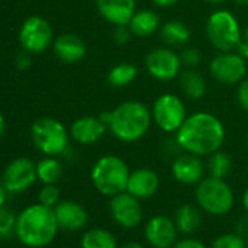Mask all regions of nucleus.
Returning a JSON list of instances; mask_svg holds the SVG:
<instances>
[{
    "instance_id": "nucleus-1",
    "label": "nucleus",
    "mask_w": 248,
    "mask_h": 248,
    "mask_svg": "<svg viewBox=\"0 0 248 248\" xmlns=\"http://www.w3.org/2000/svg\"><path fill=\"white\" fill-rule=\"evenodd\" d=\"M183 152L197 156H209L219 151L225 142V126L219 117L207 111L190 114L174 135Z\"/></svg>"
},
{
    "instance_id": "nucleus-2",
    "label": "nucleus",
    "mask_w": 248,
    "mask_h": 248,
    "mask_svg": "<svg viewBox=\"0 0 248 248\" xmlns=\"http://www.w3.org/2000/svg\"><path fill=\"white\" fill-rule=\"evenodd\" d=\"M108 132L123 143H135L143 139L154 123L151 108L140 101H124L114 109L99 115Z\"/></svg>"
},
{
    "instance_id": "nucleus-3",
    "label": "nucleus",
    "mask_w": 248,
    "mask_h": 248,
    "mask_svg": "<svg viewBox=\"0 0 248 248\" xmlns=\"http://www.w3.org/2000/svg\"><path fill=\"white\" fill-rule=\"evenodd\" d=\"M59 229L54 209L37 203L19 213L15 235L28 248H44L56 239Z\"/></svg>"
},
{
    "instance_id": "nucleus-4",
    "label": "nucleus",
    "mask_w": 248,
    "mask_h": 248,
    "mask_svg": "<svg viewBox=\"0 0 248 248\" xmlns=\"http://www.w3.org/2000/svg\"><path fill=\"white\" fill-rule=\"evenodd\" d=\"M130 177L129 165L117 155H104L92 167L91 180L96 191L112 197L126 191Z\"/></svg>"
},
{
    "instance_id": "nucleus-5",
    "label": "nucleus",
    "mask_w": 248,
    "mask_h": 248,
    "mask_svg": "<svg viewBox=\"0 0 248 248\" xmlns=\"http://www.w3.org/2000/svg\"><path fill=\"white\" fill-rule=\"evenodd\" d=\"M206 37L217 51H233L242 40V30L231 11L217 9L206 21Z\"/></svg>"
},
{
    "instance_id": "nucleus-6",
    "label": "nucleus",
    "mask_w": 248,
    "mask_h": 248,
    "mask_svg": "<svg viewBox=\"0 0 248 248\" xmlns=\"http://www.w3.org/2000/svg\"><path fill=\"white\" fill-rule=\"evenodd\" d=\"M196 200L202 210L213 216H222L233 207V191L225 178L206 177L196 186Z\"/></svg>"
},
{
    "instance_id": "nucleus-7",
    "label": "nucleus",
    "mask_w": 248,
    "mask_h": 248,
    "mask_svg": "<svg viewBox=\"0 0 248 248\" xmlns=\"http://www.w3.org/2000/svg\"><path fill=\"white\" fill-rule=\"evenodd\" d=\"M31 138L35 148L47 156L63 155L69 148L70 132L53 117H41L31 126Z\"/></svg>"
},
{
    "instance_id": "nucleus-8",
    "label": "nucleus",
    "mask_w": 248,
    "mask_h": 248,
    "mask_svg": "<svg viewBox=\"0 0 248 248\" xmlns=\"http://www.w3.org/2000/svg\"><path fill=\"white\" fill-rule=\"evenodd\" d=\"M151 111L156 127L167 135H175L188 117L184 101L178 95L170 92L159 95Z\"/></svg>"
},
{
    "instance_id": "nucleus-9",
    "label": "nucleus",
    "mask_w": 248,
    "mask_h": 248,
    "mask_svg": "<svg viewBox=\"0 0 248 248\" xmlns=\"http://www.w3.org/2000/svg\"><path fill=\"white\" fill-rule=\"evenodd\" d=\"M209 72L212 78L222 85H238L247 76V60H244L235 50L219 51V54L210 60Z\"/></svg>"
},
{
    "instance_id": "nucleus-10",
    "label": "nucleus",
    "mask_w": 248,
    "mask_h": 248,
    "mask_svg": "<svg viewBox=\"0 0 248 248\" xmlns=\"http://www.w3.org/2000/svg\"><path fill=\"white\" fill-rule=\"evenodd\" d=\"M145 67L154 79L170 82L180 76L183 64L177 51L168 47H156L146 56Z\"/></svg>"
},
{
    "instance_id": "nucleus-11",
    "label": "nucleus",
    "mask_w": 248,
    "mask_h": 248,
    "mask_svg": "<svg viewBox=\"0 0 248 248\" xmlns=\"http://www.w3.org/2000/svg\"><path fill=\"white\" fill-rule=\"evenodd\" d=\"M19 43L28 53L38 54L46 51L53 43V28L41 16H30L19 30Z\"/></svg>"
},
{
    "instance_id": "nucleus-12",
    "label": "nucleus",
    "mask_w": 248,
    "mask_h": 248,
    "mask_svg": "<svg viewBox=\"0 0 248 248\" xmlns=\"http://www.w3.org/2000/svg\"><path fill=\"white\" fill-rule=\"evenodd\" d=\"M109 212L114 222L126 229L139 226L143 219V209L140 200L127 191H123L111 197Z\"/></svg>"
},
{
    "instance_id": "nucleus-13",
    "label": "nucleus",
    "mask_w": 248,
    "mask_h": 248,
    "mask_svg": "<svg viewBox=\"0 0 248 248\" xmlns=\"http://www.w3.org/2000/svg\"><path fill=\"white\" fill-rule=\"evenodd\" d=\"M37 165L30 158H16L5 170L2 184L8 193H22L37 180Z\"/></svg>"
},
{
    "instance_id": "nucleus-14",
    "label": "nucleus",
    "mask_w": 248,
    "mask_h": 248,
    "mask_svg": "<svg viewBox=\"0 0 248 248\" xmlns=\"http://www.w3.org/2000/svg\"><path fill=\"white\" fill-rule=\"evenodd\" d=\"M178 232L175 220L165 215L151 217L145 226V238L154 248H172L177 242Z\"/></svg>"
},
{
    "instance_id": "nucleus-15",
    "label": "nucleus",
    "mask_w": 248,
    "mask_h": 248,
    "mask_svg": "<svg viewBox=\"0 0 248 248\" xmlns=\"http://www.w3.org/2000/svg\"><path fill=\"white\" fill-rule=\"evenodd\" d=\"M171 174L183 186H197L204 178V164L200 156L184 152L174 159Z\"/></svg>"
},
{
    "instance_id": "nucleus-16",
    "label": "nucleus",
    "mask_w": 248,
    "mask_h": 248,
    "mask_svg": "<svg viewBox=\"0 0 248 248\" xmlns=\"http://www.w3.org/2000/svg\"><path fill=\"white\" fill-rule=\"evenodd\" d=\"M107 124L101 117L83 115L75 120L70 126V138L79 145H93L107 133Z\"/></svg>"
},
{
    "instance_id": "nucleus-17",
    "label": "nucleus",
    "mask_w": 248,
    "mask_h": 248,
    "mask_svg": "<svg viewBox=\"0 0 248 248\" xmlns=\"http://www.w3.org/2000/svg\"><path fill=\"white\" fill-rule=\"evenodd\" d=\"M98 14L114 27L129 25L136 9V0H95Z\"/></svg>"
},
{
    "instance_id": "nucleus-18",
    "label": "nucleus",
    "mask_w": 248,
    "mask_h": 248,
    "mask_svg": "<svg viewBox=\"0 0 248 248\" xmlns=\"http://www.w3.org/2000/svg\"><path fill=\"white\" fill-rule=\"evenodd\" d=\"M54 215L59 223V228L63 231L75 232L86 226L88 223V212L85 207L73 200L59 202L54 207Z\"/></svg>"
},
{
    "instance_id": "nucleus-19",
    "label": "nucleus",
    "mask_w": 248,
    "mask_h": 248,
    "mask_svg": "<svg viewBox=\"0 0 248 248\" xmlns=\"http://www.w3.org/2000/svg\"><path fill=\"white\" fill-rule=\"evenodd\" d=\"M159 188V175L151 168H138L130 172L126 191L139 200L151 199Z\"/></svg>"
},
{
    "instance_id": "nucleus-20",
    "label": "nucleus",
    "mask_w": 248,
    "mask_h": 248,
    "mask_svg": "<svg viewBox=\"0 0 248 248\" xmlns=\"http://www.w3.org/2000/svg\"><path fill=\"white\" fill-rule=\"evenodd\" d=\"M53 48H54V54L57 56V59L66 64L79 63L86 56L85 41L79 35L70 34V32L57 37L53 44Z\"/></svg>"
},
{
    "instance_id": "nucleus-21",
    "label": "nucleus",
    "mask_w": 248,
    "mask_h": 248,
    "mask_svg": "<svg viewBox=\"0 0 248 248\" xmlns=\"http://www.w3.org/2000/svg\"><path fill=\"white\" fill-rule=\"evenodd\" d=\"M129 28L135 37L148 38L161 28V19L152 9H139L130 19Z\"/></svg>"
},
{
    "instance_id": "nucleus-22",
    "label": "nucleus",
    "mask_w": 248,
    "mask_h": 248,
    "mask_svg": "<svg viewBox=\"0 0 248 248\" xmlns=\"http://www.w3.org/2000/svg\"><path fill=\"white\" fill-rule=\"evenodd\" d=\"M180 88L181 92L188 98V99H202L206 95L207 85L204 76L197 72L196 69H184L180 76Z\"/></svg>"
},
{
    "instance_id": "nucleus-23",
    "label": "nucleus",
    "mask_w": 248,
    "mask_h": 248,
    "mask_svg": "<svg viewBox=\"0 0 248 248\" xmlns=\"http://www.w3.org/2000/svg\"><path fill=\"white\" fill-rule=\"evenodd\" d=\"M159 32H161V40L170 47L186 46L191 37L190 28L184 22L177 21V19H172V21L162 24L159 28Z\"/></svg>"
},
{
    "instance_id": "nucleus-24",
    "label": "nucleus",
    "mask_w": 248,
    "mask_h": 248,
    "mask_svg": "<svg viewBox=\"0 0 248 248\" xmlns=\"http://www.w3.org/2000/svg\"><path fill=\"white\" fill-rule=\"evenodd\" d=\"M175 223L180 232L183 233H194L202 225V212L194 204H181L175 212Z\"/></svg>"
},
{
    "instance_id": "nucleus-25",
    "label": "nucleus",
    "mask_w": 248,
    "mask_h": 248,
    "mask_svg": "<svg viewBox=\"0 0 248 248\" xmlns=\"http://www.w3.org/2000/svg\"><path fill=\"white\" fill-rule=\"evenodd\" d=\"M80 248H118L115 236L104 228L88 229L80 239Z\"/></svg>"
},
{
    "instance_id": "nucleus-26",
    "label": "nucleus",
    "mask_w": 248,
    "mask_h": 248,
    "mask_svg": "<svg viewBox=\"0 0 248 248\" xmlns=\"http://www.w3.org/2000/svg\"><path fill=\"white\" fill-rule=\"evenodd\" d=\"M138 67L133 63H118L109 69L107 80L112 88H126L138 78Z\"/></svg>"
},
{
    "instance_id": "nucleus-27",
    "label": "nucleus",
    "mask_w": 248,
    "mask_h": 248,
    "mask_svg": "<svg viewBox=\"0 0 248 248\" xmlns=\"http://www.w3.org/2000/svg\"><path fill=\"white\" fill-rule=\"evenodd\" d=\"M62 174L63 167L54 156H47L37 164V177L44 184H56Z\"/></svg>"
},
{
    "instance_id": "nucleus-28",
    "label": "nucleus",
    "mask_w": 248,
    "mask_h": 248,
    "mask_svg": "<svg viewBox=\"0 0 248 248\" xmlns=\"http://www.w3.org/2000/svg\"><path fill=\"white\" fill-rule=\"evenodd\" d=\"M232 170V159L226 152H222L220 149L215 154L209 155L207 161V171L210 177L216 178H225Z\"/></svg>"
},
{
    "instance_id": "nucleus-29",
    "label": "nucleus",
    "mask_w": 248,
    "mask_h": 248,
    "mask_svg": "<svg viewBox=\"0 0 248 248\" xmlns=\"http://www.w3.org/2000/svg\"><path fill=\"white\" fill-rule=\"evenodd\" d=\"M18 216L5 206L0 207V239H9L16 231Z\"/></svg>"
},
{
    "instance_id": "nucleus-30",
    "label": "nucleus",
    "mask_w": 248,
    "mask_h": 248,
    "mask_svg": "<svg viewBox=\"0 0 248 248\" xmlns=\"http://www.w3.org/2000/svg\"><path fill=\"white\" fill-rule=\"evenodd\" d=\"M212 248H247V242L238 233H223L213 241Z\"/></svg>"
},
{
    "instance_id": "nucleus-31",
    "label": "nucleus",
    "mask_w": 248,
    "mask_h": 248,
    "mask_svg": "<svg viewBox=\"0 0 248 248\" xmlns=\"http://www.w3.org/2000/svg\"><path fill=\"white\" fill-rule=\"evenodd\" d=\"M38 202L48 207H56L60 202V191L56 184H44V187L38 193Z\"/></svg>"
},
{
    "instance_id": "nucleus-32",
    "label": "nucleus",
    "mask_w": 248,
    "mask_h": 248,
    "mask_svg": "<svg viewBox=\"0 0 248 248\" xmlns=\"http://www.w3.org/2000/svg\"><path fill=\"white\" fill-rule=\"evenodd\" d=\"M180 60L184 69H196L202 62V53L196 47H186L180 53Z\"/></svg>"
},
{
    "instance_id": "nucleus-33",
    "label": "nucleus",
    "mask_w": 248,
    "mask_h": 248,
    "mask_svg": "<svg viewBox=\"0 0 248 248\" xmlns=\"http://www.w3.org/2000/svg\"><path fill=\"white\" fill-rule=\"evenodd\" d=\"M132 31L129 28V25H120V27H114V32H112V40L117 46H126L132 41Z\"/></svg>"
},
{
    "instance_id": "nucleus-34",
    "label": "nucleus",
    "mask_w": 248,
    "mask_h": 248,
    "mask_svg": "<svg viewBox=\"0 0 248 248\" xmlns=\"http://www.w3.org/2000/svg\"><path fill=\"white\" fill-rule=\"evenodd\" d=\"M236 99L242 109L248 111V78L241 80L236 88Z\"/></svg>"
},
{
    "instance_id": "nucleus-35",
    "label": "nucleus",
    "mask_w": 248,
    "mask_h": 248,
    "mask_svg": "<svg viewBox=\"0 0 248 248\" xmlns=\"http://www.w3.org/2000/svg\"><path fill=\"white\" fill-rule=\"evenodd\" d=\"M172 248H206L203 242L194 238H184L181 241H177Z\"/></svg>"
},
{
    "instance_id": "nucleus-36",
    "label": "nucleus",
    "mask_w": 248,
    "mask_h": 248,
    "mask_svg": "<svg viewBox=\"0 0 248 248\" xmlns=\"http://www.w3.org/2000/svg\"><path fill=\"white\" fill-rule=\"evenodd\" d=\"M31 64H32V62H31V57H30V53L28 51L19 53L16 56V59H15V66L19 70H27Z\"/></svg>"
},
{
    "instance_id": "nucleus-37",
    "label": "nucleus",
    "mask_w": 248,
    "mask_h": 248,
    "mask_svg": "<svg viewBox=\"0 0 248 248\" xmlns=\"http://www.w3.org/2000/svg\"><path fill=\"white\" fill-rule=\"evenodd\" d=\"M235 51H236V53H238L244 60H247V62H248V41L241 40V43L236 46Z\"/></svg>"
},
{
    "instance_id": "nucleus-38",
    "label": "nucleus",
    "mask_w": 248,
    "mask_h": 248,
    "mask_svg": "<svg viewBox=\"0 0 248 248\" xmlns=\"http://www.w3.org/2000/svg\"><path fill=\"white\" fill-rule=\"evenodd\" d=\"M152 2L159 8H171V6L177 5L180 0H152Z\"/></svg>"
},
{
    "instance_id": "nucleus-39",
    "label": "nucleus",
    "mask_w": 248,
    "mask_h": 248,
    "mask_svg": "<svg viewBox=\"0 0 248 248\" xmlns=\"http://www.w3.org/2000/svg\"><path fill=\"white\" fill-rule=\"evenodd\" d=\"M6 197H8V190L5 188L3 184H0V207H3V206H5Z\"/></svg>"
},
{
    "instance_id": "nucleus-40",
    "label": "nucleus",
    "mask_w": 248,
    "mask_h": 248,
    "mask_svg": "<svg viewBox=\"0 0 248 248\" xmlns=\"http://www.w3.org/2000/svg\"><path fill=\"white\" fill-rule=\"evenodd\" d=\"M120 248H145L142 244H139V242H135V241H129V242H126V244H123Z\"/></svg>"
},
{
    "instance_id": "nucleus-41",
    "label": "nucleus",
    "mask_w": 248,
    "mask_h": 248,
    "mask_svg": "<svg viewBox=\"0 0 248 248\" xmlns=\"http://www.w3.org/2000/svg\"><path fill=\"white\" fill-rule=\"evenodd\" d=\"M242 206H244L245 212L248 213V187L245 188V191L242 194Z\"/></svg>"
},
{
    "instance_id": "nucleus-42",
    "label": "nucleus",
    "mask_w": 248,
    "mask_h": 248,
    "mask_svg": "<svg viewBox=\"0 0 248 248\" xmlns=\"http://www.w3.org/2000/svg\"><path fill=\"white\" fill-rule=\"evenodd\" d=\"M6 130V121H5V117L0 114V136H2Z\"/></svg>"
},
{
    "instance_id": "nucleus-43",
    "label": "nucleus",
    "mask_w": 248,
    "mask_h": 248,
    "mask_svg": "<svg viewBox=\"0 0 248 248\" xmlns=\"http://www.w3.org/2000/svg\"><path fill=\"white\" fill-rule=\"evenodd\" d=\"M204 2L209 5H213V6H219V5H223L225 2H228V0H204Z\"/></svg>"
},
{
    "instance_id": "nucleus-44",
    "label": "nucleus",
    "mask_w": 248,
    "mask_h": 248,
    "mask_svg": "<svg viewBox=\"0 0 248 248\" xmlns=\"http://www.w3.org/2000/svg\"><path fill=\"white\" fill-rule=\"evenodd\" d=\"M242 40L248 41V25H247V27H245V30L242 31Z\"/></svg>"
},
{
    "instance_id": "nucleus-45",
    "label": "nucleus",
    "mask_w": 248,
    "mask_h": 248,
    "mask_svg": "<svg viewBox=\"0 0 248 248\" xmlns=\"http://www.w3.org/2000/svg\"><path fill=\"white\" fill-rule=\"evenodd\" d=\"M233 2L238 5H242V6H248V0H233Z\"/></svg>"
},
{
    "instance_id": "nucleus-46",
    "label": "nucleus",
    "mask_w": 248,
    "mask_h": 248,
    "mask_svg": "<svg viewBox=\"0 0 248 248\" xmlns=\"http://www.w3.org/2000/svg\"><path fill=\"white\" fill-rule=\"evenodd\" d=\"M247 149H248V138H247Z\"/></svg>"
},
{
    "instance_id": "nucleus-47",
    "label": "nucleus",
    "mask_w": 248,
    "mask_h": 248,
    "mask_svg": "<svg viewBox=\"0 0 248 248\" xmlns=\"http://www.w3.org/2000/svg\"><path fill=\"white\" fill-rule=\"evenodd\" d=\"M247 248H248V241H247Z\"/></svg>"
}]
</instances>
